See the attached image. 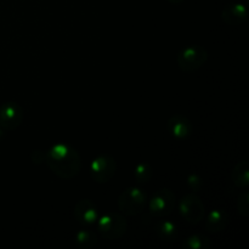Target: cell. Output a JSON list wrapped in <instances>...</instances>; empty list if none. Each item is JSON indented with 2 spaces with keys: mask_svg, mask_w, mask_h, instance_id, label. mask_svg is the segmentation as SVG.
Returning a JSON list of instances; mask_svg holds the SVG:
<instances>
[{
  "mask_svg": "<svg viewBox=\"0 0 249 249\" xmlns=\"http://www.w3.org/2000/svg\"><path fill=\"white\" fill-rule=\"evenodd\" d=\"M45 162L53 174L66 180L77 177L82 168V160L78 151L63 143L53 145L45 153Z\"/></svg>",
  "mask_w": 249,
  "mask_h": 249,
  "instance_id": "6da1fadb",
  "label": "cell"
},
{
  "mask_svg": "<svg viewBox=\"0 0 249 249\" xmlns=\"http://www.w3.org/2000/svg\"><path fill=\"white\" fill-rule=\"evenodd\" d=\"M146 203H147L146 194L138 187H129L124 190L118 197L119 211L129 216H135L142 213Z\"/></svg>",
  "mask_w": 249,
  "mask_h": 249,
  "instance_id": "7a4b0ae2",
  "label": "cell"
},
{
  "mask_svg": "<svg viewBox=\"0 0 249 249\" xmlns=\"http://www.w3.org/2000/svg\"><path fill=\"white\" fill-rule=\"evenodd\" d=\"M97 220H99L97 228H99L100 233L106 240H119L125 235L126 230H128L125 218L119 213H113V212L106 213Z\"/></svg>",
  "mask_w": 249,
  "mask_h": 249,
  "instance_id": "3957f363",
  "label": "cell"
},
{
  "mask_svg": "<svg viewBox=\"0 0 249 249\" xmlns=\"http://www.w3.org/2000/svg\"><path fill=\"white\" fill-rule=\"evenodd\" d=\"M208 60V53L201 45H191L182 49L178 55V65L185 73L199 70Z\"/></svg>",
  "mask_w": 249,
  "mask_h": 249,
  "instance_id": "277c9868",
  "label": "cell"
},
{
  "mask_svg": "<svg viewBox=\"0 0 249 249\" xmlns=\"http://www.w3.org/2000/svg\"><path fill=\"white\" fill-rule=\"evenodd\" d=\"M180 214L182 218L191 224L201 223L206 215V209L202 199L195 194H187L180 201Z\"/></svg>",
  "mask_w": 249,
  "mask_h": 249,
  "instance_id": "5b68a950",
  "label": "cell"
},
{
  "mask_svg": "<svg viewBox=\"0 0 249 249\" xmlns=\"http://www.w3.org/2000/svg\"><path fill=\"white\" fill-rule=\"evenodd\" d=\"M117 170L116 160L111 156L102 155L95 158L90 165V173L97 184H106L114 177Z\"/></svg>",
  "mask_w": 249,
  "mask_h": 249,
  "instance_id": "8992f818",
  "label": "cell"
},
{
  "mask_svg": "<svg viewBox=\"0 0 249 249\" xmlns=\"http://www.w3.org/2000/svg\"><path fill=\"white\" fill-rule=\"evenodd\" d=\"M175 195L169 189H160L155 192L152 198L150 199V212L153 216L162 218L173 212L175 206Z\"/></svg>",
  "mask_w": 249,
  "mask_h": 249,
  "instance_id": "52a82bcc",
  "label": "cell"
},
{
  "mask_svg": "<svg viewBox=\"0 0 249 249\" xmlns=\"http://www.w3.org/2000/svg\"><path fill=\"white\" fill-rule=\"evenodd\" d=\"M24 118L23 108L16 102H6L0 107V126L12 131L18 128Z\"/></svg>",
  "mask_w": 249,
  "mask_h": 249,
  "instance_id": "ba28073f",
  "label": "cell"
},
{
  "mask_svg": "<svg viewBox=\"0 0 249 249\" xmlns=\"http://www.w3.org/2000/svg\"><path fill=\"white\" fill-rule=\"evenodd\" d=\"M74 216L79 224L90 226L96 223L99 219V211L90 199H82L75 204Z\"/></svg>",
  "mask_w": 249,
  "mask_h": 249,
  "instance_id": "9c48e42d",
  "label": "cell"
},
{
  "mask_svg": "<svg viewBox=\"0 0 249 249\" xmlns=\"http://www.w3.org/2000/svg\"><path fill=\"white\" fill-rule=\"evenodd\" d=\"M168 131L177 139H185L192 133V124L190 119H187L181 114H175L168 119L167 123Z\"/></svg>",
  "mask_w": 249,
  "mask_h": 249,
  "instance_id": "30bf717a",
  "label": "cell"
},
{
  "mask_svg": "<svg viewBox=\"0 0 249 249\" xmlns=\"http://www.w3.org/2000/svg\"><path fill=\"white\" fill-rule=\"evenodd\" d=\"M221 18L229 26H240L247 18V10L242 4H230L224 7Z\"/></svg>",
  "mask_w": 249,
  "mask_h": 249,
  "instance_id": "8fae6325",
  "label": "cell"
},
{
  "mask_svg": "<svg viewBox=\"0 0 249 249\" xmlns=\"http://www.w3.org/2000/svg\"><path fill=\"white\" fill-rule=\"evenodd\" d=\"M229 215L223 209H214L208 215L206 221V228L209 232L218 233L228 226Z\"/></svg>",
  "mask_w": 249,
  "mask_h": 249,
  "instance_id": "7c38bea8",
  "label": "cell"
},
{
  "mask_svg": "<svg viewBox=\"0 0 249 249\" xmlns=\"http://www.w3.org/2000/svg\"><path fill=\"white\" fill-rule=\"evenodd\" d=\"M155 232L158 238L165 242H174L179 237V229L174 223L168 220H160L155 225Z\"/></svg>",
  "mask_w": 249,
  "mask_h": 249,
  "instance_id": "4fadbf2b",
  "label": "cell"
},
{
  "mask_svg": "<svg viewBox=\"0 0 249 249\" xmlns=\"http://www.w3.org/2000/svg\"><path fill=\"white\" fill-rule=\"evenodd\" d=\"M232 178L233 184L237 187L241 189H245L249 185V164L247 160H242V162H238L235 165L232 170Z\"/></svg>",
  "mask_w": 249,
  "mask_h": 249,
  "instance_id": "5bb4252c",
  "label": "cell"
},
{
  "mask_svg": "<svg viewBox=\"0 0 249 249\" xmlns=\"http://www.w3.org/2000/svg\"><path fill=\"white\" fill-rule=\"evenodd\" d=\"M151 178H152V167L147 163H140L134 169V179H135L136 184L143 185L150 182Z\"/></svg>",
  "mask_w": 249,
  "mask_h": 249,
  "instance_id": "9a60e30c",
  "label": "cell"
},
{
  "mask_svg": "<svg viewBox=\"0 0 249 249\" xmlns=\"http://www.w3.org/2000/svg\"><path fill=\"white\" fill-rule=\"evenodd\" d=\"M75 242L80 248L88 249L94 247L97 243V237L95 232L89 230H82L75 235Z\"/></svg>",
  "mask_w": 249,
  "mask_h": 249,
  "instance_id": "2e32d148",
  "label": "cell"
},
{
  "mask_svg": "<svg viewBox=\"0 0 249 249\" xmlns=\"http://www.w3.org/2000/svg\"><path fill=\"white\" fill-rule=\"evenodd\" d=\"M184 247L186 249H208L211 247V241L204 235H192L184 241Z\"/></svg>",
  "mask_w": 249,
  "mask_h": 249,
  "instance_id": "e0dca14e",
  "label": "cell"
},
{
  "mask_svg": "<svg viewBox=\"0 0 249 249\" xmlns=\"http://www.w3.org/2000/svg\"><path fill=\"white\" fill-rule=\"evenodd\" d=\"M237 209L238 213L243 216H247L249 213V194L247 191L242 192L238 197L237 202Z\"/></svg>",
  "mask_w": 249,
  "mask_h": 249,
  "instance_id": "ac0fdd59",
  "label": "cell"
},
{
  "mask_svg": "<svg viewBox=\"0 0 249 249\" xmlns=\"http://www.w3.org/2000/svg\"><path fill=\"white\" fill-rule=\"evenodd\" d=\"M202 184H203L202 178L198 177V175H190L187 178V186L191 190H194V191H198L202 187Z\"/></svg>",
  "mask_w": 249,
  "mask_h": 249,
  "instance_id": "d6986e66",
  "label": "cell"
},
{
  "mask_svg": "<svg viewBox=\"0 0 249 249\" xmlns=\"http://www.w3.org/2000/svg\"><path fill=\"white\" fill-rule=\"evenodd\" d=\"M32 160H33V163H41L45 160V155H44L41 151H34L33 153H32Z\"/></svg>",
  "mask_w": 249,
  "mask_h": 249,
  "instance_id": "ffe728a7",
  "label": "cell"
},
{
  "mask_svg": "<svg viewBox=\"0 0 249 249\" xmlns=\"http://www.w3.org/2000/svg\"><path fill=\"white\" fill-rule=\"evenodd\" d=\"M169 2H172V4H181V2H184L185 0H168Z\"/></svg>",
  "mask_w": 249,
  "mask_h": 249,
  "instance_id": "44dd1931",
  "label": "cell"
}]
</instances>
